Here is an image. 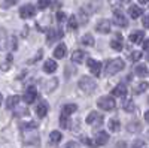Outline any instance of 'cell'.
Here are the masks:
<instances>
[{
  "mask_svg": "<svg viewBox=\"0 0 149 148\" xmlns=\"http://www.w3.org/2000/svg\"><path fill=\"white\" fill-rule=\"evenodd\" d=\"M128 12H130V17H131L133 20H137V18L142 15V8H139L137 5H131L130 9H128Z\"/></svg>",
  "mask_w": 149,
  "mask_h": 148,
  "instance_id": "d6986e66",
  "label": "cell"
},
{
  "mask_svg": "<svg viewBox=\"0 0 149 148\" xmlns=\"http://www.w3.org/2000/svg\"><path fill=\"white\" fill-rule=\"evenodd\" d=\"M86 66L91 70V73H94V76H100V73H102V63L100 61H97L94 58H88Z\"/></svg>",
  "mask_w": 149,
  "mask_h": 148,
  "instance_id": "277c9868",
  "label": "cell"
},
{
  "mask_svg": "<svg viewBox=\"0 0 149 148\" xmlns=\"http://www.w3.org/2000/svg\"><path fill=\"white\" fill-rule=\"evenodd\" d=\"M110 46H112V49H115V51H121L122 49V36L119 33L110 41Z\"/></svg>",
  "mask_w": 149,
  "mask_h": 148,
  "instance_id": "4fadbf2b",
  "label": "cell"
},
{
  "mask_svg": "<svg viewBox=\"0 0 149 148\" xmlns=\"http://www.w3.org/2000/svg\"><path fill=\"white\" fill-rule=\"evenodd\" d=\"M49 5H51V0H39V2H37V8L39 9H45Z\"/></svg>",
  "mask_w": 149,
  "mask_h": 148,
  "instance_id": "4dcf8cb0",
  "label": "cell"
},
{
  "mask_svg": "<svg viewBox=\"0 0 149 148\" xmlns=\"http://www.w3.org/2000/svg\"><path fill=\"white\" fill-rule=\"evenodd\" d=\"M148 87H149V84L143 81V82L137 84V87H136V90H134V91H136V93L139 94V93H143V91H146V90H148Z\"/></svg>",
  "mask_w": 149,
  "mask_h": 148,
  "instance_id": "83f0119b",
  "label": "cell"
},
{
  "mask_svg": "<svg viewBox=\"0 0 149 148\" xmlns=\"http://www.w3.org/2000/svg\"><path fill=\"white\" fill-rule=\"evenodd\" d=\"M61 138H63V135H61L58 130H54V132H51V135H49V142L51 144H58L61 141Z\"/></svg>",
  "mask_w": 149,
  "mask_h": 148,
  "instance_id": "44dd1931",
  "label": "cell"
},
{
  "mask_svg": "<svg viewBox=\"0 0 149 148\" xmlns=\"http://www.w3.org/2000/svg\"><path fill=\"white\" fill-rule=\"evenodd\" d=\"M84 58H85V53L81 51V49H76V51L72 54V61L73 63H82Z\"/></svg>",
  "mask_w": 149,
  "mask_h": 148,
  "instance_id": "ffe728a7",
  "label": "cell"
},
{
  "mask_svg": "<svg viewBox=\"0 0 149 148\" xmlns=\"http://www.w3.org/2000/svg\"><path fill=\"white\" fill-rule=\"evenodd\" d=\"M67 117H69V115H66V114H61V117H60V126L63 127V129H67V127H69V120H67Z\"/></svg>",
  "mask_w": 149,
  "mask_h": 148,
  "instance_id": "f1b7e54d",
  "label": "cell"
},
{
  "mask_svg": "<svg viewBox=\"0 0 149 148\" xmlns=\"http://www.w3.org/2000/svg\"><path fill=\"white\" fill-rule=\"evenodd\" d=\"M76 109H78V106L74 105V103H67V105H64V108H63V114H66V115H72L73 112H76Z\"/></svg>",
  "mask_w": 149,
  "mask_h": 148,
  "instance_id": "7402d4cb",
  "label": "cell"
},
{
  "mask_svg": "<svg viewBox=\"0 0 149 148\" xmlns=\"http://www.w3.org/2000/svg\"><path fill=\"white\" fill-rule=\"evenodd\" d=\"M86 124H94V126H100L103 123V115L100 112H91L88 117H86Z\"/></svg>",
  "mask_w": 149,
  "mask_h": 148,
  "instance_id": "5b68a950",
  "label": "cell"
},
{
  "mask_svg": "<svg viewBox=\"0 0 149 148\" xmlns=\"http://www.w3.org/2000/svg\"><path fill=\"white\" fill-rule=\"evenodd\" d=\"M124 67H125V63H124L122 58H113L106 65V75H115V73L121 72Z\"/></svg>",
  "mask_w": 149,
  "mask_h": 148,
  "instance_id": "6da1fadb",
  "label": "cell"
},
{
  "mask_svg": "<svg viewBox=\"0 0 149 148\" xmlns=\"http://www.w3.org/2000/svg\"><path fill=\"white\" fill-rule=\"evenodd\" d=\"M64 148H81V145L78 144V142H74V141H70V142H67L66 144V147Z\"/></svg>",
  "mask_w": 149,
  "mask_h": 148,
  "instance_id": "d6a6232c",
  "label": "cell"
},
{
  "mask_svg": "<svg viewBox=\"0 0 149 148\" xmlns=\"http://www.w3.org/2000/svg\"><path fill=\"white\" fill-rule=\"evenodd\" d=\"M112 94H113L115 97H125V96H127V88H125V85H124V84L116 85V87L112 90Z\"/></svg>",
  "mask_w": 149,
  "mask_h": 148,
  "instance_id": "5bb4252c",
  "label": "cell"
},
{
  "mask_svg": "<svg viewBox=\"0 0 149 148\" xmlns=\"http://www.w3.org/2000/svg\"><path fill=\"white\" fill-rule=\"evenodd\" d=\"M19 100H21L19 96H12V97H9V99H8V108H9V109H10V108H15V106L19 103Z\"/></svg>",
  "mask_w": 149,
  "mask_h": 148,
  "instance_id": "d4e9b609",
  "label": "cell"
},
{
  "mask_svg": "<svg viewBox=\"0 0 149 148\" xmlns=\"http://www.w3.org/2000/svg\"><path fill=\"white\" fill-rule=\"evenodd\" d=\"M34 12H36V9L33 5H24L19 9V15H21V18H31L34 15Z\"/></svg>",
  "mask_w": 149,
  "mask_h": 148,
  "instance_id": "8992f818",
  "label": "cell"
},
{
  "mask_svg": "<svg viewBox=\"0 0 149 148\" xmlns=\"http://www.w3.org/2000/svg\"><path fill=\"white\" fill-rule=\"evenodd\" d=\"M43 70L46 73H54L57 70V63H55L54 60H46L45 65H43Z\"/></svg>",
  "mask_w": 149,
  "mask_h": 148,
  "instance_id": "e0dca14e",
  "label": "cell"
},
{
  "mask_svg": "<svg viewBox=\"0 0 149 148\" xmlns=\"http://www.w3.org/2000/svg\"><path fill=\"white\" fill-rule=\"evenodd\" d=\"M66 51H67V48L64 43H60L55 49H54V57L55 58H64L66 57Z\"/></svg>",
  "mask_w": 149,
  "mask_h": 148,
  "instance_id": "9a60e30c",
  "label": "cell"
},
{
  "mask_svg": "<svg viewBox=\"0 0 149 148\" xmlns=\"http://www.w3.org/2000/svg\"><path fill=\"white\" fill-rule=\"evenodd\" d=\"M95 30H97L98 33H109V32H110V21H109V20H102L100 22L97 24Z\"/></svg>",
  "mask_w": 149,
  "mask_h": 148,
  "instance_id": "8fae6325",
  "label": "cell"
},
{
  "mask_svg": "<svg viewBox=\"0 0 149 148\" xmlns=\"http://www.w3.org/2000/svg\"><path fill=\"white\" fill-rule=\"evenodd\" d=\"M36 97H37V90L36 87H29L26 90V93H24V100H26L27 103H33L36 100Z\"/></svg>",
  "mask_w": 149,
  "mask_h": 148,
  "instance_id": "ba28073f",
  "label": "cell"
},
{
  "mask_svg": "<svg viewBox=\"0 0 149 148\" xmlns=\"http://www.w3.org/2000/svg\"><path fill=\"white\" fill-rule=\"evenodd\" d=\"M9 61H12V55H10V54H9V55L6 57V60L3 61V66H2V69H3V70H6V69H8V63H9Z\"/></svg>",
  "mask_w": 149,
  "mask_h": 148,
  "instance_id": "d590c367",
  "label": "cell"
},
{
  "mask_svg": "<svg viewBox=\"0 0 149 148\" xmlns=\"http://www.w3.org/2000/svg\"><path fill=\"white\" fill-rule=\"evenodd\" d=\"M67 24H69V29H70V30H76V29H78V20H76V17L70 15Z\"/></svg>",
  "mask_w": 149,
  "mask_h": 148,
  "instance_id": "4316f807",
  "label": "cell"
},
{
  "mask_svg": "<svg viewBox=\"0 0 149 148\" xmlns=\"http://www.w3.org/2000/svg\"><path fill=\"white\" fill-rule=\"evenodd\" d=\"M142 24H143L145 29H149V15H145V17L142 18Z\"/></svg>",
  "mask_w": 149,
  "mask_h": 148,
  "instance_id": "e575fe53",
  "label": "cell"
},
{
  "mask_svg": "<svg viewBox=\"0 0 149 148\" xmlns=\"http://www.w3.org/2000/svg\"><path fill=\"white\" fill-rule=\"evenodd\" d=\"M140 57H142V53H139V51H134V53L131 54V58H133V60H139Z\"/></svg>",
  "mask_w": 149,
  "mask_h": 148,
  "instance_id": "8d00e7d4",
  "label": "cell"
},
{
  "mask_svg": "<svg viewBox=\"0 0 149 148\" xmlns=\"http://www.w3.org/2000/svg\"><path fill=\"white\" fill-rule=\"evenodd\" d=\"M61 36H63V32H61V30H54V29H49V32H48V43L51 45L54 41L60 39Z\"/></svg>",
  "mask_w": 149,
  "mask_h": 148,
  "instance_id": "7c38bea8",
  "label": "cell"
},
{
  "mask_svg": "<svg viewBox=\"0 0 149 148\" xmlns=\"http://www.w3.org/2000/svg\"><path fill=\"white\" fill-rule=\"evenodd\" d=\"M113 17H115V22L118 24L119 27H127L128 26V21H127V18L124 17V14L121 11H115L113 12Z\"/></svg>",
  "mask_w": 149,
  "mask_h": 148,
  "instance_id": "30bf717a",
  "label": "cell"
},
{
  "mask_svg": "<svg viewBox=\"0 0 149 148\" xmlns=\"http://www.w3.org/2000/svg\"><path fill=\"white\" fill-rule=\"evenodd\" d=\"M107 127H109L110 132H118V130L121 129V124H119V121H118L116 118H112V120H109Z\"/></svg>",
  "mask_w": 149,
  "mask_h": 148,
  "instance_id": "603a6c76",
  "label": "cell"
},
{
  "mask_svg": "<svg viewBox=\"0 0 149 148\" xmlns=\"http://www.w3.org/2000/svg\"><path fill=\"white\" fill-rule=\"evenodd\" d=\"M42 85H43V91L45 93H51L57 88V85H58V79L55 78H51V79H48V81H42Z\"/></svg>",
  "mask_w": 149,
  "mask_h": 148,
  "instance_id": "52a82bcc",
  "label": "cell"
},
{
  "mask_svg": "<svg viewBox=\"0 0 149 148\" xmlns=\"http://www.w3.org/2000/svg\"><path fill=\"white\" fill-rule=\"evenodd\" d=\"M145 120L149 123V111H146V112H145Z\"/></svg>",
  "mask_w": 149,
  "mask_h": 148,
  "instance_id": "ab89813d",
  "label": "cell"
},
{
  "mask_svg": "<svg viewBox=\"0 0 149 148\" xmlns=\"http://www.w3.org/2000/svg\"><path fill=\"white\" fill-rule=\"evenodd\" d=\"M79 88L85 93H94L97 90V82L91 76H82L79 79Z\"/></svg>",
  "mask_w": 149,
  "mask_h": 148,
  "instance_id": "7a4b0ae2",
  "label": "cell"
},
{
  "mask_svg": "<svg viewBox=\"0 0 149 148\" xmlns=\"http://www.w3.org/2000/svg\"><path fill=\"white\" fill-rule=\"evenodd\" d=\"M36 112H37V115H39L40 118H43V117L46 115V112H48V105H46V102H39V103H37Z\"/></svg>",
  "mask_w": 149,
  "mask_h": 148,
  "instance_id": "ac0fdd59",
  "label": "cell"
},
{
  "mask_svg": "<svg viewBox=\"0 0 149 148\" xmlns=\"http://www.w3.org/2000/svg\"><path fill=\"white\" fill-rule=\"evenodd\" d=\"M148 60H149V58H148Z\"/></svg>",
  "mask_w": 149,
  "mask_h": 148,
  "instance_id": "7bdbcfd3",
  "label": "cell"
},
{
  "mask_svg": "<svg viewBox=\"0 0 149 148\" xmlns=\"http://www.w3.org/2000/svg\"><path fill=\"white\" fill-rule=\"evenodd\" d=\"M143 38H145V33H143L142 30L133 32V33L130 34V41H131L133 43H140V42L143 41Z\"/></svg>",
  "mask_w": 149,
  "mask_h": 148,
  "instance_id": "2e32d148",
  "label": "cell"
},
{
  "mask_svg": "<svg viewBox=\"0 0 149 148\" xmlns=\"http://www.w3.org/2000/svg\"><path fill=\"white\" fill-rule=\"evenodd\" d=\"M134 72H136V75H139V76H146L148 75V67L145 65H137Z\"/></svg>",
  "mask_w": 149,
  "mask_h": 148,
  "instance_id": "cb8c5ba5",
  "label": "cell"
},
{
  "mask_svg": "<svg viewBox=\"0 0 149 148\" xmlns=\"http://www.w3.org/2000/svg\"><path fill=\"white\" fill-rule=\"evenodd\" d=\"M81 43L84 45H88V46H93L94 45V39H93V36L91 34H85L81 38Z\"/></svg>",
  "mask_w": 149,
  "mask_h": 148,
  "instance_id": "484cf974",
  "label": "cell"
},
{
  "mask_svg": "<svg viewBox=\"0 0 149 148\" xmlns=\"http://www.w3.org/2000/svg\"><path fill=\"white\" fill-rule=\"evenodd\" d=\"M139 123H131V124H128V130L130 132H134V130H139Z\"/></svg>",
  "mask_w": 149,
  "mask_h": 148,
  "instance_id": "836d02e7",
  "label": "cell"
},
{
  "mask_svg": "<svg viewBox=\"0 0 149 148\" xmlns=\"http://www.w3.org/2000/svg\"><path fill=\"white\" fill-rule=\"evenodd\" d=\"M124 109H125L127 112H133L134 111V103L131 100H125L124 102Z\"/></svg>",
  "mask_w": 149,
  "mask_h": 148,
  "instance_id": "f546056e",
  "label": "cell"
},
{
  "mask_svg": "<svg viewBox=\"0 0 149 148\" xmlns=\"http://www.w3.org/2000/svg\"><path fill=\"white\" fill-rule=\"evenodd\" d=\"M139 2H140L142 5H145V3H148V2H149V0H139Z\"/></svg>",
  "mask_w": 149,
  "mask_h": 148,
  "instance_id": "60d3db41",
  "label": "cell"
},
{
  "mask_svg": "<svg viewBox=\"0 0 149 148\" xmlns=\"http://www.w3.org/2000/svg\"><path fill=\"white\" fill-rule=\"evenodd\" d=\"M64 17H66V15L63 14V12H58V14H57V21H58V22H61V21L64 20Z\"/></svg>",
  "mask_w": 149,
  "mask_h": 148,
  "instance_id": "74e56055",
  "label": "cell"
},
{
  "mask_svg": "<svg viewBox=\"0 0 149 148\" xmlns=\"http://www.w3.org/2000/svg\"><path fill=\"white\" fill-rule=\"evenodd\" d=\"M107 141H109V135H107L106 132H98V133L95 135V138H94V145L102 147V145H104Z\"/></svg>",
  "mask_w": 149,
  "mask_h": 148,
  "instance_id": "9c48e42d",
  "label": "cell"
},
{
  "mask_svg": "<svg viewBox=\"0 0 149 148\" xmlns=\"http://www.w3.org/2000/svg\"><path fill=\"white\" fill-rule=\"evenodd\" d=\"M148 103H149V99H148Z\"/></svg>",
  "mask_w": 149,
  "mask_h": 148,
  "instance_id": "b9f144b4",
  "label": "cell"
},
{
  "mask_svg": "<svg viewBox=\"0 0 149 148\" xmlns=\"http://www.w3.org/2000/svg\"><path fill=\"white\" fill-rule=\"evenodd\" d=\"M97 105L100 106L103 111H112V109L116 106V103H115L113 99H112V97H107V96H102V97L97 100Z\"/></svg>",
  "mask_w": 149,
  "mask_h": 148,
  "instance_id": "3957f363",
  "label": "cell"
},
{
  "mask_svg": "<svg viewBox=\"0 0 149 148\" xmlns=\"http://www.w3.org/2000/svg\"><path fill=\"white\" fill-rule=\"evenodd\" d=\"M18 0H3V8H9V6H14Z\"/></svg>",
  "mask_w": 149,
  "mask_h": 148,
  "instance_id": "1f68e13d",
  "label": "cell"
},
{
  "mask_svg": "<svg viewBox=\"0 0 149 148\" xmlns=\"http://www.w3.org/2000/svg\"><path fill=\"white\" fill-rule=\"evenodd\" d=\"M143 49L145 51H149V38L146 41H143Z\"/></svg>",
  "mask_w": 149,
  "mask_h": 148,
  "instance_id": "f35d334b",
  "label": "cell"
}]
</instances>
